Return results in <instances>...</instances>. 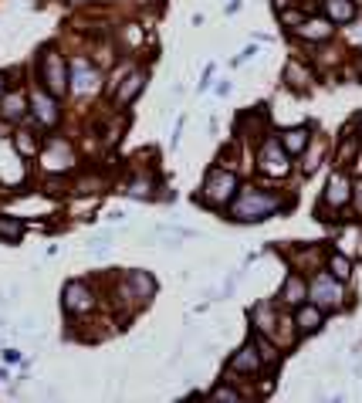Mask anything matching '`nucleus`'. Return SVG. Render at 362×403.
I'll use <instances>...</instances> for the list:
<instances>
[{
    "instance_id": "nucleus-1",
    "label": "nucleus",
    "mask_w": 362,
    "mask_h": 403,
    "mask_svg": "<svg viewBox=\"0 0 362 403\" xmlns=\"http://www.w3.org/2000/svg\"><path fill=\"white\" fill-rule=\"evenodd\" d=\"M285 204L274 197L271 190H248L237 197V204H234V220H261V217H271L274 211H281Z\"/></svg>"
},
{
    "instance_id": "nucleus-2",
    "label": "nucleus",
    "mask_w": 362,
    "mask_h": 403,
    "mask_svg": "<svg viewBox=\"0 0 362 403\" xmlns=\"http://www.w3.org/2000/svg\"><path fill=\"white\" fill-rule=\"evenodd\" d=\"M234 193H237V173L224 170V166H213L207 173V183H203V197L213 207H224V204H230Z\"/></svg>"
},
{
    "instance_id": "nucleus-3",
    "label": "nucleus",
    "mask_w": 362,
    "mask_h": 403,
    "mask_svg": "<svg viewBox=\"0 0 362 403\" xmlns=\"http://www.w3.org/2000/svg\"><path fill=\"white\" fill-rule=\"evenodd\" d=\"M288 170H291V156L285 153L281 139H264V146H261V173H267V176H285Z\"/></svg>"
},
{
    "instance_id": "nucleus-4",
    "label": "nucleus",
    "mask_w": 362,
    "mask_h": 403,
    "mask_svg": "<svg viewBox=\"0 0 362 403\" xmlns=\"http://www.w3.org/2000/svg\"><path fill=\"white\" fill-rule=\"evenodd\" d=\"M308 298H311V302H315L319 308H335V305H342V288H339V278L332 282V278L319 275V278L311 282V288H308Z\"/></svg>"
},
{
    "instance_id": "nucleus-5",
    "label": "nucleus",
    "mask_w": 362,
    "mask_h": 403,
    "mask_svg": "<svg viewBox=\"0 0 362 403\" xmlns=\"http://www.w3.org/2000/svg\"><path fill=\"white\" fill-rule=\"evenodd\" d=\"M41 75H44V81H48L51 95H61V92H65L68 75H65V61L58 58V51H44V58H41Z\"/></svg>"
},
{
    "instance_id": "nucleus-6",
    "label": "nucleus",
    "mask_w": 362,
    "mask_h": 403,
    "mask_svg": "<svg viewBox=\"0 0 362 403\" xmlns=\"http://www.w3.org/2000/svg\"><path fill=\"white\" fill-rule=\"evenodd\" d=\"M65 308L72 315H81V312H92L95 308V291L85 285V282H72L65 288Z\"/></svg>"
},
{
    "instance_id": "nucleus-7",
    "label": "nucleus",
    "mask_w": 362,
    "mask_h": 403,
    "mask_svg": "<svg viewBox=\"0 0 362 403\" xmlns=\"http://www.w3.org/2000/svg\"><path fill=\"white\" fill-rule=\"evenodd\" d=\"M102 75H98L95 68L85 61V58H75V65H72V88H75V95H88V92H95Z\"/></svg>"
},
{
    "instance_id": "nucleus-8",
    "label": "nucleus",
    "mask_w": 362,
    "mask_h": 403,
    "mask_svg": "<svg viewBox=\"0 0 362 403\" xmlns=\"http://www.w3.org/2000/svg\"><path fill=\"white\" fill-rule=\"evenodd\" d=\"M349 200H352V180H349L345 173H335V176L328 180V187H325L322 204L325 207H345Z\"/></svg>"
},
{
    "instance_id": "nucleus-9",
    "label": "nucleus",
    "mask_w": 362,
    "mask_h": 403,
    "mask_svg": "<svg viewBox=\"0 0 362 403\" xmlns=\"http://www.w3.org/2000/svg\"><path fill=\"white\" fill-rule=\"evenodd\" d=\"M27 95L24 92H7V95L0 98V119L4 122H20L24 115H27Z\"/></svg>"
},
{
    "instance_id": "nucleus-10",
    "label": "nucleus",
    "mask_w": 362,
    "mask_h": 403,
    "mask_svg": "<svg viewBox=\"0 0 362 403\" xmlns=\"http://www.w3.org/2000/svg\"><path fill=\"white\" fill-rule=\"evenodd\" d=\"M295 34L302 41H328L332 38V20L328 18H308L295 27Z\"/></svg>"
},
{
    "instance_id": "nucleus-11",
    "label": "nucleus",
    "mask_w": 362,
    "mask_h": 403,
    "mask_svg": "<svg viewBox=\"0 0 362 403\" xmlns=\"http://www.w3.org/2000/svg\"><path fill=\"white\" fill-rule=\"evenodd\" d=\"M227 369H230V373H257V369H261V352H257V343L241 345V352L230 359Z\"/></svg>"
},
{
    "instance_id": "nucleus-12",
    "label": "nucleus",
    "mask_w": 362,
    "mask_h": 403,
    "mask_svg": "<svg viewBox=\"0 0 362 403\" xmlns=\"http://www.w3.org/2000/svg\"><path fill=\"white\" fill-rule=\"evenodd\" d=\"M31 105H34V119H38L41 126H58V102L55 98H48L44 92H34V98H31Z\"/></svg>"
},
{
    "instance_id": "nucleus-13",
    "label": "nucleus",
    "mask_w": 362,
    "mask_h": 403,
    "mask_svg": "<svg viewBox=\"0 0 362 403\" xmlns=\"http://www.w3.org/2000/svg\"><path fill=\"white\" fill-rule=\"evenodd\" d=\"M308 143H311L308 126H295V129H285V133H281V146H285L288 156H298L308 146Z\"/></svg>"
},
{
    "instance_id": "nucleus-14",
    "label": "nucleus",
    "mask_w": 362,
    "mask_h": 403,
    "mask_svg": "<svg viewBox=\"0 0 362 403\" xmlns=\"http://www.w3.org/2000/svg\"><path fill=\"white\" fill-rule=\"evenodd\" d=\"M325 14L332 24H349L356 18V4L352 0H325Z\"/></svg>"
},
{
    "instance_id": "nucleus-15",
    "label": "nucleus",
    "mask_w": 362,
    "mask_h": 403,
    "mask_svg": "<svg viewBox=\"0 0 362 403\" xmlns=\"http://www.w3.org/2000/svg\"><path fill=\"white\" fill-rule=\"evenodd\" d=\"M325 322V308L319 305H305L298 308V319H295V326H298V332H315V329Z\"/></svg>"
},
{
    "instance_id": "nucleus-16",
    "label": "nucleus",
    "mask_w": 362,
    "mask_h": 403,
    "mask_svg": "<svg viewBox=\"0 0 362 403\" xmlns=\"http://www.w3.org/2000/svg\"><path fill=\"white\" fill-rule=\"evenodd\" d=\"M308 298V288H305V282L295 275V278H288L285 282V288H281V302H288V305H302Z\"/></svg>"
},
{
    "instance_id": "nucleus-17",
    "label": "nucleus",
    "mask_w": 362,
    "mask_h": 403,
    "mask_svg": "<svg viewBox=\"0 0 362 403\" xmlns=\"http://www.w3.org/2000/svg\"><path fill=\"white\" fill-rule=\"evenodd\" d=\"M250 315H254V326L264 329V336H271L274 326H278V315H274V308H271V305H254Z\"/></svg>"
},
{
    "instance_id": "nucleus-18",
    "label": "nucleus",
    "mask_w": 362,
    "mask_h": 403,
    "mask_svg": "<svg viewBox=\"0 0 362 403\" xmlns=\"http://www.w3.org/2000/svg\"><path fill=\"white\" fill-rule=\"evenodd\" d=\"M142 81H146V72H135L133 78H126V85L119 88V105L133 102V98L139 95V88H142Z\"/></svg>"
},
{
    "instance_id": "nucleus-19",
    "label": "nucleus",
    "mask_w": 362,
    "mask_h": 403,
    "mask_svg": "<svg viewBox=\"0 0 362 403\" xmlns=\"http://www.w3.org/2000/svg\"><path fill=\"white\" fill-rule=\"evenodd\" d=\"M20 234H24V224H20V220H11V217H0V237H4L7 244H14V241H20Z\"/></svg>"
},
{
    "instance_id": "nucleus-20",
    "label": "nucleus",
    "mask_w": 362,
    "mask_h": 403,
    "mask_svg": "<svg viewBox=\"0 0 362 403\" xmlns=\"http://www.w3.org/2000/svg\"><path fill=\"white\" fill-rule=\"evenodd\" d=\"M44 159H55V163H51V170H65V166H72V163H75V156H72V150H68L65 143H55V153L44 156Z\"/></svg>"
},
{
    "instance_id": "nucleus-21",
    "label": "nucleus",
    "mask_w": 362,
    "mask_h": 403,
    "mask_svg": "<svg viewBox=\"0 0 362 403\" xmlns=\"http://www.w3.org/2000/svg\"><path fill=\"white\" fill-rule=\"evenodd\" d=\"M339 248L342 251L349 248L356 258H362V227H352L349 234H342V237H339Z\"/></svg>"
},
{
    "instance_id": "nucleus-22",
    "label": "nucleus",
    "mask_w": 362,
    "mask_h": 403,
    "mask_svg": "<svg viewBox=\"0 0 362 403\" xmlns=\"http://www.w3.org/2000/svg\"><path fill=\"white\" fill-rule=\"evenodd\" d=\"M328 271H332V278L342 282V278H349V271H352V261L342 258V254H332V258H328Z\"/></svg>"
},
{
    "instance_id": "nucleus-23",
    "label": "nucleus",
    "mask_w": 362,
    "mask_h": 403,
    "mask_svg": "<svg viewBox=\"0 0 362 403\" xmlns=\"http://www.w3.org/2000/svg\"><path fill=\"white\" fill-rule=\"evenodd\" d=\"M14 146H18V153H24L27 159H31V156H38V143H34V136H31V133H18Z\"/></svg>"
},
{
    "instance_id": "nucleus-24",
    "label": "nucleus",
    "mask_w": 362,
    "mask_h": 403,
    "mask_svg": "<svg viewBox=\"0 0 362 403\" xmlns=\"http://www.w3.org/2000/svg\"><path fill=\"white\" fill-rule=\"evenodd\" d=\"M288 85H298V88H305L308 81H311V75H308L305 68H302V65H288Z\"/></svg>"
},
{
    "instance_id": "nucleus-25",
    "label": "nucleus",
    "mask_w": 362,
    "mask_h": 403,
    "mask_svg": "<svg viewBox=\"0 0 362 403\" xmlns=\"http://www.w3.org/2000/svg\"><path fill=\"white\" fill-rule=\"evenodd\" d=\"M257 352H261V366L267 363V369H274V366L281 363V356H278V349L271 343H257Z\"/></svg>"
},
{
    "instance_id": "nucleus-26",
    "label": "nucleus",
    "mask_w": 362,
    "mask_h": 403,
    "mask_svg": "<svg viewBox=\"0 0 362 403\" xmlns=\"http://www.w3.org/2000/svg\"><path fill=\"white\" fill-rule=\"evenodd\" d=\"M129 193H133V197H149V193H153V180H149V176H142V180L129 183Z\"/></svg>"
},
{
    "instance_id": "nucleus-27",
    "label": "nucleus",
    "mask_w": 362,
    "mask_h": 403,
    "mask_svg": "<svg viewBox=\"0 0 362 403\" xmlns=\"http://www.w3.org/2000/svg\"><path fill=\"white\" fill-rule=\"evenodd\" d=\"M210 397H220V400H237V390H227V386H217V390H210Z\"/></svg>"
},
{
    "instance_id": "nucleus-28",
    "label": "nucleus",
    "mask_w": 362,
    "mask_h": 403,
    "mask_svg": "<svg viewBox=\"0 0 362 403\" xmlns=\"http://www.w3.org/2000/svg\"><path fill=\"white\" fill-rule=\"evenodd\" d=\"M352 200H356V207H359V213H362V183L352 190Z\"/></svg>"
},
{
    "instance_id": "nucleus-29",
    "label": "nucleus",
    "mask_w": 362,
    "mask_h": 403,
    "mask_svg": "<svg viewBox=\"0 0 362 403\" xmlns=\"http://www.w3.org/2000/svg\"><path fill=\"white\" fill-rule=\"evenodd\" d=\"M7 95V75H0V98Z\"/></svg>"
},
{
    "instance_id": "nucleus-30",
    "label": "nucleus",
    "mask_w": 362,
    "mask_h": 403,
    "mask_svg": "<svg viewBox=\"0 0 362 403\" xmlns=\"http://www.w3.org/2000/svg\"><path fill=\"white\" fill-rule=\"evenodd\" d=\"M72 4H85V0H72Z\"/></svg>"
}]
</instances>
